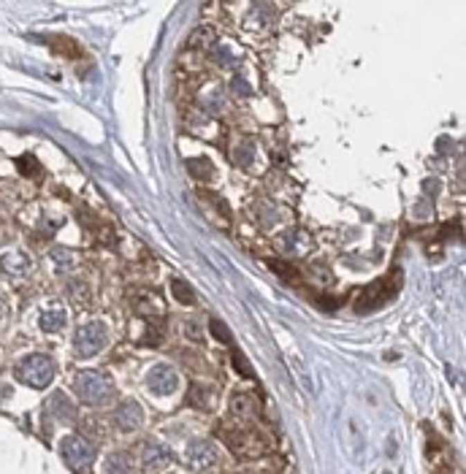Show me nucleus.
I'll use <instances>...</instances> for the list:
<instances>
[{
    "label": "nucleus",
    "instance_id": "nucleus-1",
    "mask_svg": "<svg viewBox=\"0 0 466 474\" xmlns=\"http://www.w3.org/2000/svg\"><path fill=\"white\" fill-rule=\"evenodd\" d=\"M399 287H402V271H393V274H388V277L377 280L372 287H366V290L358 295V301H355V312L366 315V312H374V309L385 307V304L399 293Z\"/></svg>",
    "mask_w": 466,
    "mask_h": 474
},
{
    "label": "nucleus",
    "instance_id": "nucleus-2",
    "mask_svg": "<svg viewBox=\"0 0 466 474\" xmlns=\"http://www.w3.org/2000/svg\"><path fill=\"white\" fill-rule=\"evenodd\" d=\"M73 388H76V396L84 401V404H103L109 396H111V377L98 372V369H87V372H79L73 379Z\"/></svg>",
    "mask_w": 466,
    "mask_h": 474
},
{
    "label": "nucleus",
    "instance_id": "nucleus-3",
    "mask_svg": "<svg viewBox=\"0 0 466 474\" xmlns=\"http://www.w3.org/2000/svg\"><path fill=\"white\" fill-rule=\"evenodd\" d=\"M14 374L19 382H25L30 388H46L55 379V361L46 355H28L17 363Z\"/></svg>",
    "mask_w": 466,
    "mask_h": 474
},
{
    "label": "nucleus",
    "instance_id": "nucleus-4",
    "mask_svg": "<svg viewBox=\"0 0 466 474\" xmlns=\"http://www.w3.org/2000/svg\"><path fill=\"white\" fill-rule=\"evenodd\" d=\"M109 342V331L103 322H84L76 328V336H73V345H76V352L82 358H93L100 349L106 347Z\"/></svg>",
    "mask_w": 466,
    "mask_h": 474
},
{
    "label": "nucleus",
    "instance_id": "nucleus-5",
    "mask_svg": "<svg viewBox=\"0 0 466 474\" xmlns=\"http://www.w3.org/2000/svg\"><path fill=\"white\" fill-rule=\"evenodd\" d=\"M60 455L73 472H82V469H87L93 464L95 447L84 437H65L60 442Z\"/></svg>",
    "mask_w": 466,
    "mask_h": 474
},
{
    "label": "nucleus",
    "instance_id": "nucleus-6",
    "mask_svg": "<svg viewBox=\"0 0 466 474\" xmlns=\"http://www.w3.org/2000/svg\"><path fill=\"white\" fill-rule=\"evenodd\" d=\"M222 439L236 455H260L266 450V439L260 431H247V428H233V431H222Z\"/></svg>",
    "mask_w": 466,
    "mask_h": 474
},
{
    "label": "nucleus",
    "instance_id": "nucleus-7",
    "mask_svg": "<svg viewBox=\"0 0 466 474\" xmlns=\"http://www.w3.org/2000/svg\"><path fill=\"white\" fill-rule=\"evenodd\" d=\"M147 385H150V390L157 393V396H171L179 388V374H177L174 366H155L147 374Z\"/></svg>",
    "mask_w": 466,
    "mask_h": 474
},
{
    "label": "nucleus",
    "instance_id": "nucleus-8",
    "mask_svg": "<svg viewBox=\"0 0 466 474\" xmlns=\"http://www.w3.org/2000/svg\"><path fill=\"white\" fill-rule=\"evenodd\" d=\"M185 461H187V466H190V469H195V472L209 469V466L217 461V450H215V444L212 442L198 439V442H192L190 447H187Z\"/></svg>",
    "mask_w": 466,
    "mask_h": 474
},
{
    "label": "nucleus",
    "instance_id": "nucleus-9",
    "mask_svg": "<svg viewBox=\"0 0 466 474\" xmlns=\"http://www.w3.org/2000/svg\"><path fill=\"white\" fill-rule=\"evenodd\" d=\"M144 423V410L138 407V401H123L114 410V426L120 431H136Z\"/></svg>",
    "mask_w": 466,
    "mask_h": 474
},
{
    "label": "nucleus",
    "instance_id": "nucleus-10",
    "mask_svg": "<svg viewBox=\"0 0 466 474\" xmlns=\"http://www.w3.org/2000/svg\"><path fill=\"white\" fill-rule=\"evenodd\" d=\"M141 450H144V453H141V464H144L147 472H157V469H163V466L171 461L168 447H163V444H157V442H147Z\"/></svg>",
    "mask_w": 466,
    "mask_h": 474
},
{
    "label": "nucleus",
    "instance_id": "nucleus-11",
    "mask_svg": "<svg viewBox=\"0 0 466 474\" xmlns=\"http://www.w3.org/2000/svg\"><path fill=\"white\" fill-rule=\"evenodd\" d=\"M46 410H49V414H52V417H57V420H62V423H65V420L71 423V420L76 417V407L71 404V399H68L65 393H60V390L49 396V401H46Z\"/></svg>",
    "mask_w": 466,
    "mask_h": 474
},
{
    "label": "nucleus",
    "instance_id": "nucleus-12",
    "mask_svg": "<svg viewBox=\"0 0 466 474\" xmlns=\"http://www.w3.org/2000/svg\"><path fill=\"white\" fill-rule=\"evenodd\" d=\"M171 293H174V301H179L185 307L195 304V290L190 287L187 280H171Z\"/></svg>",
    "mask_w": 466,
    "mask_h": 474
},
{
    "label": "nucleus",
    "instance_id": "nucleus-13",
    "mask_svg": "<svg viewBox=\"0 0 466 474\" xmlns=\"http://www.w3.org/2000/svg\"><path fill=\"white\" fill-rule=\"evenodd\" d=\"M28 257L25 255H19V253H14V255H6L3 257V271L6 274H11V277H19L22 271H28Z\"/></svg>",
    "mask_w": 466,
    "mask_h": 474
},
{
    "label": "nucleus",
    "instance_id": "nucleus-14",
    "mask_svg": "<svg viewBox=\"0 0 466 474\" xmlns=\"http://www.w3.org/2000/svg\"><path fill=\"white\" fill-rule=\"evenodd\" d=\"M62 325H65V312H62V309H52V312H44V315H41V328L49 331V334L60 331Z\"/></svg>",
    "mask_w": 466,
    "mask_h": 474
},
{
    "label": "nucleus",
    "instance_id": "nucleus-15",
    "mask_svg": "<svg viewBox=\"0 0 466 474\" xmlns=\"http://www.w3.org/2000/svg\"><path fill=\"white\" fill-rule=\"evenodd\" d=\"M106 474H130V461L125 453H114L106 458Z\"/></svg>",
    "mask_w": 466,
    "mask_h": 474
},
{
    "label": "nucleus",
    "instance_id": "nucleus-16",
    "mask_svg": "<svg viewBox=\"0 0 466 474\" xmlns=\"http://www.w3.org/2000/svg\"><path fill=\"white\" fill-rule=\"evenodd\" d=\"M187 168H190V174L195 176V179H201V182H209L212 179V163L209 160H190L187 163Z\"/></svg>",
    "mask_w": 466,
    "mask_h": 474
},
{
    "label": "nucleus",
    "instance_id": "nucleus-17",
    "mask_svg": "<svg viewBox=\"0 0 466 474\" xmlns=\"http://www.w3.org/2000/svg\"><path fill=\"white\" fill-rule=\"evenodd\" d=\"M269 266L280 274V277H285V282H298L301 280V271L296 268V266H290V263H285V260H269Z\"/></svg>",
    "mask_w": 466,
    "mask_h": 474
},
{
    "label": "nucleus",
    "instance_id": "nucleus-18",
    "mask_svg": "<svg viewBox=\"0 0 466 474\" xmlns=\"http://www.w3.org/2000/svg\"><path fill=\"white\" fill-rule=\"evenodd\" d=\"M233 412H236L239 417H252V414H255V399L239 393V396L233 399Z\"/></svg>",
    "mask_w": 466,
    "mask_h": 474
},
{
    "label": "nucleus",
    "instance_id": "nucleus-19",
    "mask_svg": "<svg viewBox=\"0 0 466 474\" xmlns=\"http://www.w3.org/2000/svg\"><path fill=\"white\" fill-rule=\"evenodd\" d=\"M231 361H233V369L242 374V377L247 379H255V369L249 366V361L244 358V352H239V349H233V355H231Z\"/></svg>",
    "mask_w": 466,
    "mask_h": 474
},
{
    "label": "nucleus",
    "instance_id": "nucleus-20",
    "mask_svg": "<svg viewBox=\"0 0 466 474\" xmlns=\"http://www.w3.org/2000/svg\"><path fill=\"white\" fill-rule=\"evenodd\" d=\"M52 46H55V49H57L60 55H71V57L82 55V52H79V46H76V44L71 41V38H55V41H52Z\"/></svg>",
    "mask_w": 466,
    "mask_h": 474
},
{
    "label": "nucleus",
    "instance_id": "nucleus-21",
    "mask_svg": "<svg viewBox=\"0 0 466 474\" xmlns=\"http://www.w3.org/2000/svg\"><path fill=\"white\" fill-rule=\"evenodd\" d=\"M17 165H19V171H22L25 176H35V174L41 171L38 160L33 158V155H25V158H19V160H17Z\"/></svg>",
    "mask_w": 466,
    "mask_h": 474
},
{
    "label": "nucleus",
    "instance_id": "nucleus-22",
    "mask_svg": "<svg viewBox=\"0 0 466 474\" xmlns=\"http://www.w3.org/2000/svg\"><path fill=\"white\" fill-rule=\"evenodd\" d=\"M212 334L217 336L222 345H233V336H231V331H228V325L222 320H212Z\"/></svg>",
    "mask_w": 466,
    "mask_h": 474
},
{
    "label": "nucleus",
    "instance_id": "nucleus-23",
    "mask_svg": "<svg viewBox=\"0 0 466 474\" xmlns=\"http://www.w3.org/2000/svg\"><path fill=\"white\" fill-rule=\"evenodd\" d=\"M8 396H11V388H8V385H0V404H3Z\"/></svg>",
    "mask_w": 466,
    "mask_h": 474
},
{
    "label": "nucleus",
    "instance_id": "nucleus-24",
    "mask_svg": "<svg viewBox=\"0 0 466 474\" xmlns=\"http://www.w3.org/2000/svg\"><path fill=\"white\" fill-rule=\"evenodd\" d=\"M0 317H3V295H0Z\"/></svg>",
    "mask_w": 466,
    "mask_h": 474
}]
</instances>
